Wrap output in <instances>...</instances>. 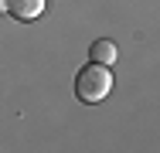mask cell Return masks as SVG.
Returning <instances> with one entry per match:
<instances>
[{"label": "cell", "instance_id": "obj_3", "mask_svg": "<svg viewBox=\"0 0 160 153\" xmlns=\"http://www.w3.org/2000/svg\"><path fill=\"white\" fill-rule=\"evenodd\" d=\"M89 55H92V61L96 65H116V58H119V48H116V41H109V37H99V41H92V48H89Z\"/></svg>", "mask_w": 160, "mask_h": 153}, {"label": "cell", "instance_id": "obj_1", "mask_svg": "<svg viewBox=\"0 0 160 153\" xmlns=\"http://www.w3.org/2000/svg\"><path fill=\"white\" fill-rule=\"evenodd\" d=\"M109 92H112V72H109L106 65L89 61L85 68H78V75H75V95H78L85 106L102 102Z\"/></svg>", "mask_w": 160, "mask_h": 153}, {"label": "cell", "instance_id": "obj_4", "mask_svg": "<svg viewBox=\"0 0 160 153\" xmlns=\"http://www.w3.org/2000/svg\"><path fill=\"white\" fill-rule=\"evenodd\" d=\"M0 10H3V0H0Z\"/></svg>", "mask_w": 160, "mask_h": 153}, {"label": "cell", "instance_id": "obj_2", "mask_svg": "<svg viewBox=\"0 0 160 153\" xmlns=\"http://www.w3.org/2000/svg\"><path fill=\"white\" fill-rule=\"evenodd\" d=\"M3 10L14 21H34L44 10V0H3Z\"/></svg>", "mask_w": 160, "mask_h": 153}]
</instances>
